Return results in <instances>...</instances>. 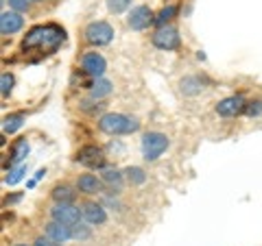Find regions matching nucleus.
<instances>
[{"instance_id": "nucleus-4", "label": "nucleus", "mask_w": 262, "mask_h": 246, "mask_svg": "<svg viewBox=\"0 0 262 246\" xmlns=\"http://www.w3.org/2000/svg\"><path fill=\"white\" fill-rule=\"evenodd\" d=\"M85 42L92 46H107L114 39V29L107 22H92L85 27Z\"/></svg>"}, {"instance_id": "nucleus-31", "label": "nucleus", "mask_w": 262, "mask_h": 246, "mask_svg": "<svg viewBox=\"0 0 262 246\" xmlns=\"http://www.w3.org/2000/svg\"><path fill=\"white\" fill-rule=\"evenodd\" d=\"M15 246H29V244H15Z\"/></svg>"}, {"instance_id": "nucleus-32", "label": "nucleus", "mask_w": 262, "mask_h": 246, "mask_svg": "<svg viewBox=\"0 0 262 246\" xmlns=\"http://www.w3.org/2000/svg\"><path fill=\"white\" fill-rule=\"evenodd\" d=\"M35 3H39V0H35Z\"/></svg>"}, {"instance_id": "nucleus-15", "label": "nucleus", "mask_w": 262, "mask_h": 246, "mask_svg": "<svg viewBox=\"0 0 262 246\" xmlns=\"http://www.w3.org/2000/svg\"><path fill=\"white\" fill-rule=\"evenodd\" d=\"M29 155V142H27V137H20L18 142L13 144V149H11V157H9V166H15V163H20L24 157Z\"/></svg>"}, {"instance_id": "nucleus-6", "label": "nucleus", "mask_w": 262, "mask_h": 246, "mask_svg": "<svg viewBox=\"0 0 262 246\" xmlns=\"http://www.w3.org/2000/svg\"><path fill=\"white\" fill-rule=\"evenodd\" d=\"M153 46L160 51H177L179 48V33L173 27H160L153 33Z\"/></svg>"}, {"instance_id": "nucleus-17", "label": "nucleus", "mask_w": 262, "mask_h": 246, "mask_svg": "<svg viewBox=\"0 0 262 246\" xmlns=\"http://www.w3.org/2000/svg\"><path fill=\"white\" fill-rule=\"evenodd\" d=\"M90 92H92V98H96V101H98V98H105V96L112 94V83L107 79L101 77V79H96L94 83L90 85Z\"/></svg>"}, {"instance_id": "nucleus-19", "label": "nucleus", "mask_w": 262, "mask_h": 246, "mask_svg": "<svg viewBox=\"0 0 262 246\" xmlns=\"http://www.w3.org/2000/svg\"><path fill=\"white\" fill-rule=\"evenodd\" d=\"M24 125V113H11V116H7L3 120V133H15L20 127Z\"/></svg>"}, {"instance_id": "nucleus-13", "label": "nucleus", "mask_w": 262, "mask_h": 246, "mask_svg": "<svg viewBox=\"0 0 262 246\" xmlns=\"http://www.w3.org/2000/svg\"><path fill=\"white\" fill-rule=\"evenodd\" d=\"M44 233L51 237V240L61 244V242H68L72 237V227L61 225V223H57V220H51V223L44 225Z\"/></svg>"}, {"instance_id": "nucleus-30", "label": "nucleus", "mask_w": 262, "mask_h": 246, "mask_svg": "<svg viewBox=\"0 0 262 246\" xmlns=\"http://www.w3.org/2000/svg\"><path fill=\"white\" fill-rule=\"evenodd\" d=\"M33 246H59V242H55V240H51V237L46 235V237H37Z\"/></svg>"}, {"instance_id": "nucleus-12", "label": "nucleus", "mask_w": 262, "mask_h": 246, "mask_svg": "<svg viewBox=\"0 0 262 246\" xmlns=\"http://www.w3.org/2000/svg\"><path fill=\"white\" fill-rule=\"evenodd\" d=\"M81 214H83V220L88 225H96V227L107 220V211H105V207L98 205V203H92V201L81 207Z\"/></svg>"}, {"instance_id": "nucleus-29", "label": "nucleus", "mask_w": 262, "mask_h": 246, "mask_svg": "<svg viewBox=\"0 0 262 246\" xmlns=\"http://www.w3.org/2000/svg\"><path fill=\"white\" fill-rule=\"evenodd\" d=\"M105 107V105H98L96 98H92V101H83L81 103V109H83L85 113H94V111H101Z\"/></svg>"}, {"instance_id": "nucleus-8", "label": "nucleus", "mask_w": 262, "mask_h": 246, "mask_svg": "<svg viewBox=\"0 0 262 246\" xmlns=\"http://www.w3.org/2000/svg\"><path fill=\"white\" fill-rule=\"evenodd\" d=\"M81 68H83L85 75L101 79L105 75V70H107V61L103 59L101 53H85L81 57Z\"/></svg>"}, {"instance_id": "nucleus-1", "label": "nucleus", "mask_w": 262, "mask_h": 246, "mask_svg": "<svg viewBox=\"0 0 262 246\" xmlns=\"http://www.w3.org/2000/svg\"><path fill=\"white\" fill-rule=\"evenodd\" d=\"M66 39L63 29L55 27V24H44V27H35L29 31V35L24 37L22 48L29 51V48H39V51H57V46Z\"/></svg>"}, {"instance_id": "nucleus-16", "label": "nucleus", "mask_w": 262, "mask_h": 246, "mask_svg": "<svg viewBox=\"0 0 262 246\" xmlns=\"http://www.w3.org/2000/svg\"><path fill=\"white\" fill-rule=\"evenodd\" d=\"M179 87H182V92L186 96H194V94H199L203 89V81L199 77H186V79H182Z\"/></svg>"}, {"instance_id": "nucleus-10", "label": "nucleus", "mask_w": 262, "mask_h": 246, "mask_svg": "<svg viewBox=\"0 0 262 246\" xmlns=\"http://www.w3.org/2000/svg\"><path fill=\"white\" fill-rule=\"evenodd\" d=\"M245 107H247V103H245L243 96H227L216 103V113L223 118H234V116H238V113H243Z\"/></svg>"}, {"instance_id": "nucleus-28", "label": "nucleus", "mask_w": 262, "mask_h": 246, "mask_svg": "<svg viewBox=\"0 0 262 246\" xmlns=\"http://www.w3.org/2000/svg\"><path fill=\"white\" fill-rule=\"evenodd\" d=\"M245 113L251 118H256L262 113V101H253V103H247V107H245Z\"/></svg>"}, {"instance_id": "nucleus-22", "label": "nucleus", "mask_w": 262, "mask_h": 246, "mask_svg": "<svg viewBox=\"0 0 262 246\" xmlns=\"http://www.w3.org/2000/svg\"><path fill=\"white\" fill-rule=\"evenodd\" d=\"M177 15V7L175 5H168V7H164V9L155 15V24H158V27H164V24L166 22H170Z\"/></svg>"}, {"instance_id": "nucleus-14", "label": "nucleus", "mask_w": 262, "mask_h": 246, "mask_svg": "<svg viewBox=\"0 0 262 246\" xmlns=\"http://www.w3.org/2000/svg\"><path fill=\"white\" fill-rule=\"evenodd\" d=\"M103 179L96 177V175H81L79 181H77V187L79 192H83L88 196H94V194H101L103 192Z\"/></svg>"}, {"instance_id": "nucleus-23", "label": "nucleus", "mask_w": 262, "mask_h": 246, "mask_svg": "<svg viewBox=\"0 0 262 246\" xmlns=\"http://www.w3.org/2000/svg\"><path fill=\"white\" fill-rule=\"evenodd\" d=\"M131 0H107V9L112 13H122L125 9H129Z\"/></svg>"}, {"instance_id": "nucleus-3", "label": "nucleus", "mask_w": 262, "mask_h": 246, "mask_svg": "<svg viewBox=\"0 0 262 246\" xmlns=\"http://www.w3.org/2000/svg\"><path fill=\"white\" fill-rule=\"evenodd\" d=\"M168 137L160 133V131H149L142 137V157L146 161H158L168 149Z\"/></svg>"}, {"instance_id": "nucleus-2", "label": "nucleus", "mask_w": 262, "mask_h": 246, "mask_svg": "<svg viewBox=\"0 0 262 246\" xmlns=\"http://www.w3.org/2000/svg\"><path fill=\"white\" fill-rule=\"evenodd\" d=\"M98 129L107 135H129L140 129V122L125 113H105L98 118Z\"/></svg>"}, {"instance_id": "nucleus-20", "label": "nucleus", "mask_w": 262, "mask_h": 246, "mask_svg": "<svg viewBox=\"0 0 262 246\" xmlns=\"http://www.w3.org/2000/svg\"><path fill=\"white\" fill-rule=\"evenodd\" d=\"M125 179L129 183H134V185H142L146 181V172L142 168H138V166H129L125 170Z\"/></svg>"}, {"instance_id": "nucleus-25", "label": "nucleus", "mask_w": 262, "mask_h": 246, "mask_svg": "<svg viewBox=\"0 0 262 246\" xmlns=\"http://www.w3.org/2000/svg\"><path fill=\"white\" fill-rule=\"evenodd\" d=\"M24 172H27V168H24V166L13 168V170L9 172V177L5 179V183H7V185H15V183H18L20 179H22V175H24Z\"/></svg>"}, {"instance_id": "nucleus-7", "label": "nucleus", "mask_w": 262, "mask_h": 246, "mask_svg": "<svg viewBox=\"0 0 262 246\" xmlns=\"http://www.w3.org/2000/svg\"><path fill=\"white\" fill-rule=\"evenodd\" d=\"M127 24H129V29H134V31H144V29H149L151 24H155V15L149 7H144V5L134 7L127 15Z\"/></svg>"}, {"instance_id": "nucleus-9", "label": "nucleus", "mask_w": 262, "mask_h": 246, "mask_svg": "<svg viewBox=\"0 0 262 246\" xmlns=\"http://www.w3.org/2000/svg\"><path fill=\"white\" fill-rule=\"evenodd\" d=\"M77 161L85 168H103L105 166V155L98 146L90 144V146H83V149L77 153Z\"/></svg>"}, {"instance_id": "nucleus-5", "label": "nucleus", "mask_w": 262, "mask_h": 246, "mask_svg": "<svg viewBox=\"0 0 262 246\" xmlns=\"http://www.w3.org/2000/svg\"><path fill=\"white\" fill-rule=\"evenodd\" d=\"M51 216H53V220H57V223L68 225V227L79 225V223H81V218H83L81 209L75 207L72 203H57V205H53Z\"/></svg>"}, {"instance_id": "nucleus-11", "label": "nucleus", "mask_w": 262, "mask_h": 246, "mask_svg": "<svg viewBox=\"0 0 262 246\" xmlns=\"http://www.w3.org/2000/svg\"><path fill=\"white\" fill-rule=\"evenodd\" d=\"M24 27V18L18 11H3L0 15V33L3 35H13Z\"/></svg>"}, {"instance_id": "nucleus-27", "label": "nucleus", "mask_w": 262, "mask_h": 246, "mask_svg": "<svg viewBox=\"0 0 262 246\" xmlns=\"http://www.w3.org/2000/svg\"><path fill=\"white\" fill-rule=\"evenodd\" d=\"M9 7L18 13H27L31 7V0H9Z\"/></svg>"}, {"instance_id": "nucleus-21", "label": "nucleus", "mask_w": 262, "mask_h": 246, "mask_svg": "<svg viewBox=\"0 0 262 246\" xmlns=\"http://www.w3.org/2000/svg\"><path fill=\"white\" fill-rule=\"evenodd\" d=\"M122 175H125V172H120V170H116V168H107V170H103L101 179H103V183H107V185H112V187H114V185L120 187Z\"/></svg>"}, {"instance_id": "nucleus-26", "label": "nucleus", "mask_w": 262, "mask_h": 246, "mask_svg": "<svg viewBox=\"0 0 262 246\" xmlns=\"http://www.w3.org/2000/svg\"><path fill=\"white\" fill-rule=\"evenodd\" d=\"M72 237H75V240H88L90 237V227H85V225H75L72 227Z\"/></svg>"}, {"instance_id": "nucleus-18", "label": "nucleus", "mask_w": 262, "mask_h": 246, "mask_svg": "<svg viewBox=\"0 0 262 246\" xmlns=\"http://www.w3.org/2000/svg\"><path fill=\"white\" fill-rule=\"evenodd\" d=\"M53 199H55V203H75L77 192H72V187H68V185H55Z\"/></svg>"}, {"instance_id": "nucleus-24", "label": "nucleus", "mask_w": 262, "mask_h": 246, "mask_svg": "<svg viewBox=\"0 0 262 246\" xmlns=\"http://www.w3.org/2000/svg\"><path fill=\"white\" fill-rule=\"evenodd\" d=\"M0 92H3V96H9L11 94V89H13V77L9 75V72H5L3 77H0Z\"/></svg>"}]
</instances>
